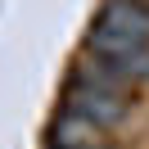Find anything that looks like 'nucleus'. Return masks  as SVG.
<instances>
[{
    "instance_id": "1",
    "label": "nucleus",
    "mask_w": 149,
    "mask_h": 149,
    "mask_svg": "<svg viewBox=\"0 0 149 149\" xmlns=\"http://www.w3.org/2000/svg\"><path fill=\"white\" fill-rule=\"evenodd\" d=\"M63 109L81 113V118L95 122L100 131H113V127H122L127 113H131V86L122 81L118 72H109L95 54H86L81 63L72 68V77H68Z\"/></svg>"
},
{
    "instance_id": "2",
    "label": "nucleus",
    "mask_w": 149,
    "mask_h": 149,
    "mask_svg": "<svg viewBox=\"0 0 149 149\" xmlns=\"http://www.w3.org/2000/svg\"><path fill=\"white\" fill-rule=\"evenodd\" d=\"M86 50L100 59H122L149 50V5L140 0H104L86 32Z\"/></svg>"
},
{
    "instance_id": "3",
    "label": "nucleus",
    "mask_w": 149,
    "mask_h": 149,
    "mask_svg": "<svg viewBox=\"0 0 149 149\" xmlns=\"http://www.w3.org/2000/svg\"><path fill=\"white\" fill-rule=\"evenodd\" d=\"M95 145H104V131L95 122H86L81 113L63 109L50 122V149H95Z\"/></svg>"
},
{
    "instance_id": "4",
    "label": "nucleus",
    "mask_w": 149,
    "mask_h": 149,
    "mask_svg": "<svg viewBox=\"0 0 149 149\" xmlns=\"http://www.w3.org/2000/svg\"><path fill=\"white\" fill-rule=\"evenodd\" d=\"M95 149H113V145H109V140H104V145H95Z\"/></svg>"
},
{
    "instance_id": "5",
    "label": "nucleus",
    "mask_w": 149,
    "mask_h": 149,
    "mask_svg": "<svg viewBox=\"0 0 149 149\" xmlns=\"http://www.w3.org/2000/svg\"><path fill=\"white\" fill-rule=\"evenodd\" d=\"M140 5H149V0H140Z\"/></svg>"
}]
</instances>
